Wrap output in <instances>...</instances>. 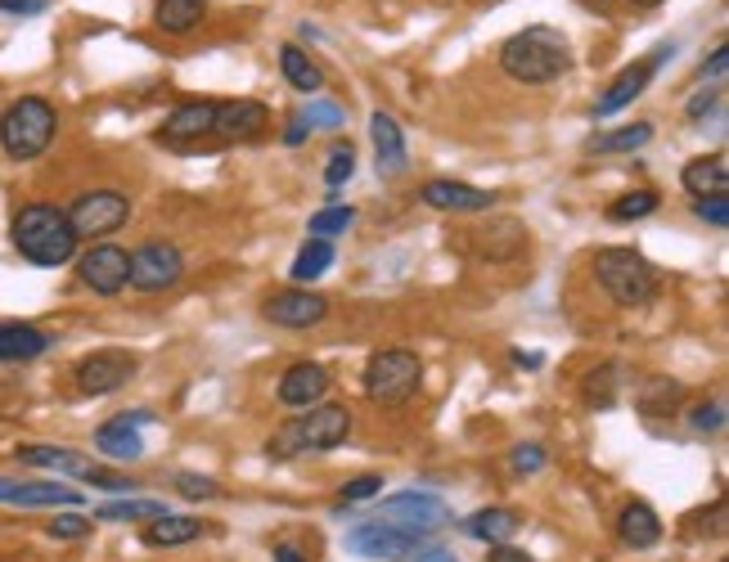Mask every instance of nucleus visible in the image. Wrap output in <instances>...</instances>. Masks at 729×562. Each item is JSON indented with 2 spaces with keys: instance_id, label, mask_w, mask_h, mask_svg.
I'll list each match as a JSON object with an SVG mask.
<instances>
[{
  "instance_id": "a878e982",
  "label": "nucleus",
  "mask_w": 729,
  "mask_h": 562,
  "mask_svg": "<svg viewBox=\"0 0 729 562\" xmlns=\"http://www.w3.org/2000/svg\"><path fill=\"white\" fill-rule=\"evenodd\" d=\"M518 527H522V518L513 509H482V513H473L469 522H464V531H469L473 540H482V544H509Z\"/></svg>"
},
{
  "instance_id": "a19ab883",
  "label": "nucleus",
  "mask_w": 729,
  "mask_h": 562,
  "mask_svg": "<svg viewBox=\"0 0 729 562\" xmlns=\"http://www.w3.org/2000/svg\"><path fill=\"white\" fill-rule=\"evenodd\" d=\"M689 424H694L698 433H720V428H725V405H720V400L694 405V409H689Z\"/></svg>"
},
{
  "instance_id": "1a4fd4ad",
  "label": "nucleus",
  "mask_w": 729,
  "mask_h": 562,
  "mask_svg": "<svg viewBox=\"0 0 729 562\" xmlns=\"http://www.w3.org/2000/svg\"><path fill=\"white\" fill-rule=\"evenodd\" d=\"M131 274H126V284L131 289H140V293H163L171 284H180V274H185V252L167 239H149L140 243L136 252L126 257Z\"/></svg>"
},
{
  "instance_id": "f8f14e48",
  "label": "nucleus",
  "mask_w": 729,
  "mask_h": 562,
  "mask_svg": "<svg viewBox=\"0 0 729 562\" xmlns=\"http://www.w3.org/2000/svg\"><path fill=\"white\" fill-rule=\"evenodd\" d=\"M77 274H82V284H86L91 293H100V298H117V293L126 289L131 266H126V252H122V248H113V243H95V248L77 261Z\"/></svg>"
},
{
  "instance_id": "f3484780",
  "label": "nucleus",
  "mask_w": 729,
  "mask_h": 562,
  "mask_svg": "<svg viewBox=\"0 0 729 562\" xmlns=\"http://www.w3.org/2000/svg\"><path fill=\"white\" fill-rule=\"evenodd\" d=\"M324 392H329V370L315 365V361H302V365L284 370V378H280V400L293 405V409H311V405H320Z\"/></svg>"
},
{
  "instance_id": "7c9ffc66",
  "label": "nucleus",
  "mask_w": 729,
  "mask_h": 562,
  "mask_svg": "<svg viewBox=\"0 0 729 562\" xmlns=\"http://www.w3.org/2000/svg\"><path fill=\"white\" fill-rule=\"evenodd\" d=\"M163 513H171V509L158 504V500H108V504L95 509L100 522H154Z\"/></svg>"
},
{
  "instance_id": "ddd939ff",
  "label": "nucleus",
  "mask_w": 729,
  "mask_h": 562,
  "mask_svg": "<svg viewBox=\"0 0 729 562\" xmlns=\"http://www.w3.org/2000/svg\"><path fill=\"white\" fill-rule=\"evenodd\" d=\"M383 518L402 522V527H419V531H441L450 522V509H446V500L428 496V490H402V496L383 500Z\"/></svg>"
},
{
  "instance_id": "4be33fe9",
  "label": "nucleus",
  "mask_w": 729,
  "mask_h": 562,
  "mask_svg": "<svg viewBox=\"0 0 729 562\" xmlns=\"http://www.w3.org/2000/svg\"><path fill=\"white\" fill-rule=\"evenodd\" d=\"M685 189L694 198H716L729 189V167H725V154H711V158H694L685 171H680Z\"/></svg>"
},
{
  "instance_id": "393cba45",
  "label": "nucleus",
  "mask_w": 729,
  "mask_h": 562,
  "mask_svg": "<svg viewBox=\"0 0 729 562\" xmlns=\"http://www.w3.org/2000/svg\"><path fill=\"white\" fill-rule=\"evenodd\" d=\"M204 535V522L198 518H176V513H163L145 527V544L149 549H176V544H189Z\"/></svg>"
},
{
  "instance_id": "5701e85b",
  "label": "nucleus",
  "mask_w": 729,
  "mask_h": 562,
  "mask_svg": "<svg viewBox=\"0 0 729 562\" xmlns=\"http://www.w3.org/2000/svg\"><path fill=\"white\" fill-rule=\"evenodd\" d=\"M469 239H473V248H478V257H491V261H504V257H513V252H522V243H527V230H522L518 221H491L487 230H473Z\"/></svg>"
},
{
  "instance_id": "412c9836",
  "label": "nucleus",
  "mask_w": 729,
  "mask_h": 562,
  "mask_svg": "<svg viewBox=\"0 0 729 562\" xmlns=\"http://www.w3.org/2000/svg\"><path fill=\"white\" fill-rule=\"evenodd\" d=\"M617 535H622V544H631V549H653V544L662 540V518H657L644 500H635V504L622 509Z\"/></svg>"
},
{
  "instance_id": "3c124183",
  "label": "nucleus",
  "mask_w": 729,
  "mask_h": 562,
  "mask_svg": "<svg viewBox=\"0 0 729 562\" xmlns=\"http://www.w3.org/2000/svg\"><path fill=\"white\" fill-rule=\"evenodd\" d=\"M302 139H306V122H302V117H293V122L284 126V145H302Z\"/></svg>"
},
{
  "instance_id": "20e7f679",
  "label": "nucleus",
  "mask_w": 729,
  "mask_h": 562,
  "mask_svg": "<svg viewBox=\"0 0 729 562\" xmlns=\"http://www.w3.org/2000/svg\"><path fill=\"white\" fill-rule=\"evenodd\" d=\"M594 279H600L604 293L617 306H626V311L648 306L657 298V289H662L657 266L644 252H635V248H600V252H594Z\"/></svg>"
},
{
  "instance_id": "2eb2a0df",
  "label": "nucleus",
  "mask_w": 729,
  "mask_h": 562,
  "mask_svg": "<svg viewBox=\"0 0 729 562\" xmlns=\"http://www.w3.org/2000/svg\"><path fill=\"white\" fill-rule=\"evenodd\" d=\"M329 315V302L311 289H284L275 298H267V320L280 329H311Z\"/></svg>"
},
{
  "instance_id": "f03ea898",
  "label": "nucleus",
  "mask_w": 729,
  "mask_h": 562,
  "mask_svg": "<svg viewBox=\"0 0 729 562\" xmlns=\"http://www.w3.org/2000/svg\"><path fill=\"white\" fill-rule=\"evenodd\" d=\"M10 235H14V248L23 252V261L45 266V270L73 261V252H77V235H73L69 217H63L54 202H28V207H19Z\"/></svg>"
},
{
  "instance_id": "7ed1b4c3",
  "label": "nucleus",
  "mask_w": 729,
  "mask_h": 562,
  "mask_svg": "<svg viewBox=\"0 0 729 562\" xmlns=\"http://www.w3.org/2000/svg\"><path fill=\"white\" fill-rule=\"evenodd\" d=\"M352 437V414L347 405H311L302 418H289V424L267 441L271 459H298V455H320L334 450Z\"/></svg>"
},
{
  "instance_id": "79ce46f5",
  "label": "nucleus",
  "mask_w": 729,
  "mask_h": 562,
  "mask_svg": "<svg viewBox=\"0 0 729 562\" xmlns=\"http://www.w3.org/2000/svg\"><path fill=\"white\" fill-rule=\"evenodd\" d=\"M698 217H702L707 226L725 230V226H729V198H725V194H716V198H698Z\"/></svg>"
},
{
  "instance_id": "37998d69",
  "label": "nucleus",
  "mask_w": 729,
  "mask_h": 562,
  "mask_svg": "<svg viewBox=\"0 0 729 562\" xmlns=\"http://www.w3.org/2000/svg\"><path fill=\"white\" fill-rule=\"evenodd\" d=\"M82 481H91V486H100V490H136V481H131V477L108 472V468H95V464L82 472Z\"/></svg>"
},
{
  "instance_id": "de8ad7c7",
  "label": "nucleus",
  "mask_w": 729,
  "mask_h": 562,
  "mask_svg": "<svg viewBox=\"0 0 729 562\" xmlns=\"http://www.w3.org/2000/svg\"><path fill=\"white\" fill-rule=\"evenodd\" d=\"M725 67H729V50L716 45V50H711V63H702V77H720Z\"/></svg>"
},
{
  "instance_id": "cd10ccee",
  "label": "nucleus",
  "mask_w": 729,
  "mask_h": 562,
  "mask_svg": "<svg viewBox=\"0 0 729 562\" xmlns=\"http://www.w3.org/2000/svg\"><path fill=\"white\" fill-rule=\"evenodd\" d=\"M19 459L32 464V468H50V472H69V477H82L91 464L69 450V446H19Z\"/></svg>"
},
{
  "instance_id": "c03bdc74",
  "label": "nucleus",
  "mask_w": 729,
  "mask_h": 562,
  "mask_svg": "<svg viewBox=\"0 0 729 562\" xmlns=\"http://www.w3.org/2000/svg\"><path fill=\"white\" fill-rule=\"evenodd\" d=\"M545 446H513V472H541Z\"/></svg>"
},
{
  "instance_id": "dca6fc26",
  "label": "nucleus",
  "mask_w": 729,
  "mask_h": 562,
  "mask_svg": "<svg viewBox=\"0 0 729 562\" xmlns=\"http://www.w3.org/2000/svg\"><path fill=\"white\" fill-rule=\"evenodd\" d=\"M369 139H374V163H378V171H383V176H402L406 163H410V154H406V135H402V126H396L392 113H374V117H369Z\"/></svg>"
},
{
  "instance_id": "6e6552de",
  "label": "nucleus",
  "mask_w": 729,
  "mask_h": 562,
  "mask_svg": "<svg viewBox=\"0 0 729 562\" xmlns=\"http://www.w3.org/2000/svg\"><path fill=\"white\" fill-rule=\"evenodd\" d=\"M63 217H69V226H73L77 239H108L113 230L126 226L131 198L117 194V189H91V194H77L73 207Z\"/></svg>"
},
{
  "instance_id": "39448f33",
  "label": "nucleus",
  "mask_w": 729,
  "mask_h": 562,
  "mask_svg": "<svg viewBox=\"0 0 729 562\" xmlns=\"http://www.w3.org/2000/svg\"><path fill=\"white\" fill-rule=\"evenodd\" d=\"M54 131H59L54 104H45L41 95H23L0 113V149L14 163H32L54 145Z\"/></svg>"
},
{
  "instance_id": "2f4dec72",
  "label": "nucleus",
  "mask_w": 729,
  "mask_h": 562,
  "mask_svg": "<svg viewBox=\"0 0 729 562\" xmlns=\"http://www.w3.org/2000/svg\"><path fill=\"white\" fill-rule=\"evenodd\" d=\"M329 266H334V243H329V239H311L298 257H293V279H298V284H311V279H320Z\"/></svg>"
},
{
  "instance_id": "0eeeda50",
  "label": "nucleus",
  "mask_w": 729,
  "mask_h": 562,
  "mask_svg": "<svg viewBox=\"0 0 729 562\" xmlns=\"http://www.w3.org/2000/svg\"><path fill=\"white\" fill-rule=\"evenodd\" d=\"M424 383V361L406 346L374 351L365 365V396L374 405H406Z\"/></svg>"
},
{
  "instance_id": "ea45409f",
  "label": "nucleus",
  "mask_w": 729,
  "mask_h": 562,
  "mask_svg": "<svg viewBox=\"0 0 729 562\" xmlns=\"http://www.w3.org/2000/svg\"><path fill=\"white\" fill-rule=\"evenodd\" d=\"M86 531H91V522L77 518V513H59V518H50V527H45V535H54V540H82Z\"/></svg>"
},
{
  "instance_id": "4c0bfd02",
  "label": "nucleus",
  "mask_w": 729,
  "mask_h": 562,
  "mask_svg": "<svg viewBox=\"0 0 729 562\" xmlns=\"http://www.w3.org/2000/svg\"><path fill=\"white\" fill-rule=\"evenodd\" d=\"M383 490V477L378 472H365V477H352L347 486H343V504H361V500H374Z\"/></svg>"
},
{
  "instance_id": "c9c22d12",
  "label": "nucleus",
  "mask_w": 729,
  "mask_h": 562,
  "mask_svg": "<svg viewBox=\"0 0 729 562\" xmlns=\"http://www.w3.org/2000/svg\"><path fill=\"white\" fill-rule=\"evenodd\" d=\"M352 171H356V154H352V145H334V154H329V167H324V185L329 189H339V185H347L352 180Z\"/></svg>"
},
{
  "instance_id": "864d4df0",
  "label": "nucleus",
  "mask_w": 729,
  "mask_h": 562,
  "mask_svg": "<svg viewBox=\"0 0 729 562\" xmlns=\"http://www.w3.org/2000/svg\"><path fill=\"white\" fill-rule=\"evenodd\" d=\"M631 6H639V10H657L662 0H631Z\"/></svg>"
},
{
  "instance_id": "09e8293b",
  "label": "nucleus",
  "mask_w": 729,
  "mask_h": 562,
  "mask_svg": "<svg viewBox=\"0 0 729 562\" xmlns=\"http://www.w3.org/2000/svg\"><path fill=\"white\" fill-rule=\"evenodd\" d=\"M491 562H537V558H527V553H518L509 544H491Z\"/></svg>"
},
{
  "instance_id": "4468645a",
  "label": "nucleus",
  "mask_w": 729,
  "mask_h": 562,
  "mask_svg": "<svg viewBox=\"0 0 729 562\" xmlns=\"http://www.w3.org/2000/svg\"><path fill=\"white\" fill-rule=\"evenodd\" d=\"M154 424L149 409H126L117 418H108V424L95 433V446L108 455V459H140L145 455V441H140V428Z\"/></svg>"
},
{
  "instance_id": "9d476101",
  "label": "nucleus",
  "mask_w": 729,
  "mask_h": 562,
  "mask_svg": "<svg viewBox=\"0 0 729 562\" xmlns=\"http://www.w3.org/2000/svg\"><path fill=\"white\" fill-rule=\"evenodd\" d=\"M667 54H676V45H657L653 54H644V59L626 63L622 73L608 82V91L600 95V104H594V117H613V113H622L626 104H635V100L644 95V86L653 82V73L662 67V59H667Z\"/></svg>"
},
{
  "instance_id": "aec40b11",
  "label": "nucleus",
  "mask_w": 729,
  "mask_h": 562,
  "mask_svg": "<svg viewBox=\"0 0 729 562\" xmlns=\"http://www.w3.org/2000/svg\"><path fill=\"white\" fill-rule=\"evenodd\" d=\"M212 117H217L212 100H189L163 122V139H171V145H194V139L212 135Z\"/></svg>"
},
{
  "instance_id": "b1692460",
  "label": "nucleus",
  "mask_w": 729,
  "mask_h": 562,
  "mask_svg": "<svg viewBox=\"0 0 729 562\" xmlns=\"http://www.w3.org/2000/svg\"><path fill=\"white\" fill-rule=\"evenodd\" d=\"M208 14V0H154V23L171 37H185L204 23Z\"/></svg>"
},
{
  "instance_id": "603ef678",
  "label": "nucleus",
  "mask_w": 729,
  "mask_h": 562,
  "mask_svg": "<svg viewBox=\"0 0 729 562\" xmlns=\"http://www.w3.org/2000/svg\"><path fill=\"white\" fill-rule=\"evenodd\" d=\"M419 562H459V558H455V553H446V549L437 544V549H428V553H424Z\"/></svg>"
},
{
  "instance_id": "8fccbe9b",
  "label": "nucleus",
  "mask_w": 729,
  "mask_h": 562,
  "mask_svg": "<svg viewBox=\"0 0 729 562\" xmlns=\"http://www.w3.org/2000/svg\"><path fill=\"white\" fill-rule=\"evenodd\" d=\"M275 562H306V553H302L298 544H289V540H280V544H275Z\"/></svg>"
},
{
  "instance_id": "f704fd0d",
  "label": "nucleus",
  "mask_w": 729,
  "mask_h": 562,
  "mask_svg": "<svg viewBox=\"0 0 729 562\" xmlns=\"http://www.w3.org/2000/svg\"><path fill=\"white\" fill-rule=\"evenodd\" d=\"M352 221H356V207H347V202H334V207H324V212H315V217H311V235H315V239L343 235Z\"/></svg>"
},
{
  "instance_id": "a211bd4d",
  "label": "nucleus",
  "mask_w": 729,
  "mask_h": 562,
  "mask_svg": "<svg viewBox=\"0 0 729 562\" xmlns=\"http://www.w3.org/2000/svg\"><path fill=\"white\" fill-rule=\"evenodd\" d=\"M424 202L437 207V212H487L496 202V194L487 189H473V185H459V180H428L424 185Z\"/></svg>"
},
{
  "instance_id": "e433bc0d",
  "label": "nucleus",
  "mask_w": 729,
  "mask_h": 562,
  "mask_svg": "<svg viewBox=\"0 0 729 562\" xmlns=\"http://www.w3.org/2000/svg\"><path fill=\"white\" fill-rule=\"evenodd\" d=\"M298 117H302V122H306L311 131H315V126L334 131V126H343V122H347V113H343L339 104H329V100H311V104H306V108H302Z\"/></svg>"
},
{
  "instance_id": "a18cd8bd",
  "label": "nucleus",
  "mask_w": 729,
  "mask_h": 562,
  "mask_svg": "<svg viewBox=\"0 0 729 562\" xmlns=\"http://www.w3.org/2000/svg\"><path fill=\"white\" fill-rule=\"evenodd\" d=\"M50 6V0H0V14H19V19H28V14H41Z\"/></svg>"
},
{
  "instance_id": "c85d7f7f",
  "label": "nucleus",
  "mask_w": 729,
  "mask_h": 562,
  "mask_svg": "<svg viewBox=\"0 0 729 562\" xmlns=\"http://www.w3.org/2000/svg\"><path fill=\"white\" fill-rule=\"evenodd\" d=\"M280 67H284V82L293 91H302V95H315L324 86V73L311 63V54L298 50V45H280Z\"/></svg>"
},
{
  "instance_id": "72a5a7b5",
  "label": "nucleus",
  "mask_w": 729,
  "mask_h": 562,
  "mask_svg": "<svg viewBox=\"0 0 729 562\" xmlns=\"http://www.w3.org/2000/svg\"><path fill=\"white\" fill-rule=\"evenodd\" d=\"M653 212H657V194H653V189L622 194V198L608 207V217H613V221H639V217H653Z\"/></svg>"
},
{
  "instance_id": "bb28decb",
  "label": "nucleus",
  "mask_w": 729,
  "mask_h": 562,
  "mask_svg": "<svg viewBox=\"0 0 729 562\" xmlns=\"http://www.w3.org/2000/svg\"><path fill=\"white\" fill-rule=\"evenodd\" d=\"M50 337L32 324H0V361H37Z\"/></svg>"
},
{
  "instance_id": "423d86ee",
  "label": "nucleus",
  "mask_w": 729,
  "mask_h": 562,
  "mask_svg": "<svg viewBox=\"0 0 729 562\" xmlns=\"http://www.w3.org/2000/svg\"><path fill=\"white\" fill-rule=\"evenodd\" d=\"M347 549L361 558H378V562H419L428 549H437V540H433V531L374 518V522H361L347 531Z\"/></svg>"
},
{
  "instance_id": "49530a36",
  "label": "nucleus",
  "mask_w": 729,
  "mask_h": 562,
  "mask_svg": "<svg viewBox=\"0 0 729 562\" xmlns=\"http://www.w3.org/2000/svg\"><path fill=\"white\" fill-rule=\"evenodd\" d=\"M711 108H720V91H698L689 100V117H707Z\"/></svg>"
},
{
  "instance_id": "6ab92c4d",
  "label": "nucleus",
  "mask_w": 729,
  "mask_h": 562,
  "mask_svg": "<svg viewBox=\"0 0 729 562\" xmlns=\"http://www.w3.org/2000/svg\"><path fill=\"white\" fill-rule=\"evenodd\" d=\"M271 122L267 104L261 100H230V104H217V117H212V131L226 135V139H248V135H261Z\"/></svg>"
},
{
  "instance_id": "f257e3e1",
  "label": "nucleus",
  "mask_w": 729,
  "mask_h": 562,
  "mask_svg": "<svg viewBox=\"0 0 729 562\" xmlns=\"http://www.w3.org/2000/svg\"><path fill=\"white\" fill-rule=\"evenodd\" d=\"M500 67L522 86H550L572 67V45L559 28H522L500 45Z\"/></svg>"
},
{
  "instance_id": "58836bf2",
  "label": "nucleus",
  "mask_w": 729,
  "mask_h": 562,
  "mask_svg": "<svg viewBox=\"0 0 729 562\" xmlns=\"http://www.w3.org/2000/svg\"><path fill=\"white\" fill-rule=\"evenodd\" d=\"M176 490H180V496H189V500H217L221 496L217 481L194 477V472H176Z\"/></svg>"
},
{
  "instance_id": "9b49d317",
  "label": "nucleus",
  "mask_w": 729,
  "mask_h": 562,
  "mask_svg": "<svg viewBox=\"0 0 729 562\" xmlns=\"http://www.w3.org/2000/svg\"><path fill=\"white\" fill-rule=\"evenodd\" d=\"M136 356L131 351H117V346H104V351H91L86 361H77V387L82 396H108L117 387H126L136 378Z\"/></svg>"
},
{
  "instance_id": "473e14b6",
  "label": "nucleus",
  "mask_w": 729,
  "mask_h": 562,
  "mask_svg": "<svg viewBox=\"0 0 729 562\" xmlns=\"http://www.w3.org/2000/svg\"><path fill=\"white\" fill-rule=\"evenodd\" d=\"M617 378H622L617 365L590 370V374H585V405H594V409H613V405H617V392H622Z\"/></svg>"
},
{
  "instance_id": "c756f323",
  "label": "nucleus",
  "mask_w": 729,
  "mask_h": 562,
  "mask_svg": "<svg viewBox=\"0 0 729 562\" xmlns=\"http://www.w3.org/2000/svg\"><path fill=\"white\" fill-rule=\"evenodd\" d=\"M653 139V122H631V126H617V131H608V135H594L590 139V154H635V149H644Z\"/></svg>"
}]
</instances>
